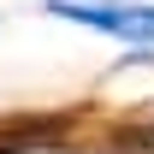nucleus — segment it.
Instances as JSON below:
<instances>
[{"label": "nucleus", "mask_w": 154, "mask_h": 154, "mask_svg": "<svg viewBox=\"0 0 154 154\" xmlns=\"http://www.w3.org/2000/svg\"><path fill=\"white\" fill-rule=\"evenodd\" d=\"M48 18L154 54V0H48Z\"/></svg>", "instance_id": "obj_1"}, {"label": "nucleus", "mask_w": 154, "mask_h": 154, "mask_svg": "<svg viewBox=\"0 0 154 154\" xmlns=\"http://www.w3.org/2000/svg\"><path fill=\"white\" fill-rule=\"evenodd\" d=\"M148 113H154V107H148Z\"/></svg>", "instance_id": "obj_2"}]
</instances>
